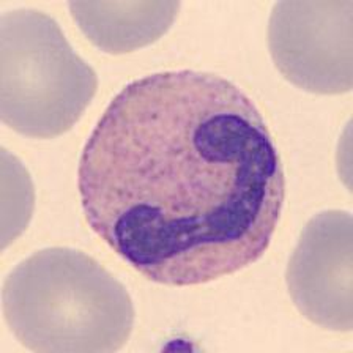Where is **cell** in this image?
<instances>
[{
    "label": "cell",
    "instance_id": "6",
    "mask_svg": "<svg viewBox=\"0 0 353 353\" xmlns=\"http://www.w3.org/2000/svg\"><path fill=\"white\" fill-rule=\"evenodd\" d=\"M180 2H70L71 18L98 49L126 54L159 40L179 16Z\"/></svg>",
    "mask_w": 353,
    "mask_h": 353
},
{
    "label": "cell",
    "instance_id": "3",
    "mask_svg": "<svg viewBox=\"0 0 353 353\" xmlns=\"http://www.w3.org/2000/svg\"><path fill=\"white\" fill-rule=\"evenodd\" d=\"M98 88L97 73L70 46L57 21L40 10L0 18V117L35 139L65 134Z\"/></svg>",
    "mask_w": 353,
    "mask_h": 353
},
{
    "label": "cell",
    "instance_id": "2",
    "mask_svg": "<svg viewBox=\"0 0 353 353\" xmlns=\"http://www.w3.org/2000/svg\"><path fill=\"white\" fill-rule=\"evenodd\" d=\"M7 327L38 353H110L128 342L134 306L126 287L85 252L48 248L3 283Z\"/></svg>",
    "mask_w": 353,
    "mask_h": 353
},
{
    "label": "cell",
    "instance_id": "5",
    "mask_svg": "<svg viewBox=\"0 0 353 353\" xmlns=\"http://www.w3.org/2000/svg\"><path fill=\"white\" fill-rule=\"evenodd\" d=\"M285 283L298 311L317 327L353 328V221L344 210L312 216L287 265Z\"/></svg>",
    "mask_w": 353,
    "mask_h": 353
},
{
    "label": "cell",
    "instance_id": "4",
    "mask_svg": "<svg viewBox=\"0 0 353 353\" xmlns=\"http://www.w3.org/2000/svg\"><path fill=\"white\" fill-rule=\"evenodd\" d=\"M272 59L287 81L319 95L353 87V3L278 2L268 22Z\"/></svg>",
    "mask_w": 353,
    "mask_h": 353
},
{
    "label": "cell",
    "instance_id": "1",
    "mask_svg": "<svg viewBox=\"0 0 353 353\" xmlns=\"http://www.w3.org/2000/svg\"><path fill=\"white\" fill-rule=\"evenodd\" d=\"M85 221L147 279L197 285L268 250L285 199L261 110L224 77L164 71L115 95L84 145Z\"/></svg>",
    "mask_w": 353,
    "mask_h": 353
}]
</instances>
